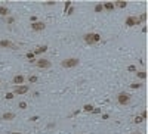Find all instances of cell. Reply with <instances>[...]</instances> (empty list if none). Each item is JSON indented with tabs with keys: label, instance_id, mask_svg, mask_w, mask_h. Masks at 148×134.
<instances>
[{
	"label": "cell",
	"instance_id": "cell-1",
	"mask_svg": "<svg viewBox=\"0 0 148 134\" xmlns=\"http://www.w3.org/2000/svg\"><path fill=\"white\" fill-rule=\"evenodd\" d=\"M80 63V60L77 58H68V59H64L61 60V66L62 68H74Z\"/></svg>",
	"mask_w": 148,
	"mask_h": 134
},
{
	"label": "cell",
	"instance_id": "cell-2",
	"mask_svg": "<svg viewBox=\"0 0 148 134\" xmlns=\"http://www.w3.org/2000/svg\"><path fill=\"white\" fill-rule=\"evenodd\" d=\"M117 102L120 103V105H127L129 102H130V94H127V93H118L117 94Z\"/></svg>",
	"mask_w": 148,
	"mask_h": 134
},
{
	"label": "cell",
	"instance_id": "cell-3",
	"mask_svg": "<svg viewBox=\"0 0 148 134\" xmlns=\"http://www.w3.org/2000/svg\"><path fill=\"white\" fill-rule=\"evenodd\" d=\"M51 60L49 59H39L36 62V66L37 68H40V69H47V68H51Z\"/></svg>",
	"mask_w": 148,
	"mask_h": 134
},
{
	"label": "cell",
	"instance_id": "cell-4",
	"mask_svg": "<svg viewBox=\"0 0 148 134\" xmlns=\"http://www.w3.org/2000/svg\"><path fill=\"white\" fill-rule=\"evenodd\" d=\"M124 24H126V27H135V25H139V21L136 16H127Z\"/></svg>",
	"mask_w": 148,
	"mask_h": 134
},
{
	"label": "cell",
	"instance_id": "cell-5",
	"mask_svg": "<svg viewBox=\"0 0 148 134\" xmlns=\"http://www.w3.org/2000/svg\"><path fill=\"white\" fill-rule=\"evenodd\" d=\"M45 28H46V24H45V22H39V21H37V22H34V24H31V30H33V31H37V32H39V31H43Z\"/></svg>",
	"mask_w": 148,
	"mask_h": 134
},
{
	"label": "cell",
	"instance_id": "cell-6",
	"mask_svg": "<svg viewBox=\"0 0 148 134\" xmlns=\"http://www.w3.org/2000/svg\"><path fill=\"white\" fill-rule=\"evenodd\" d=\"M30 90V87H27V86H18V87H15V93L13 94H25L27 91Z\"/></svg>",
	"mask_w": 148,
	"mask_h": 134
},
{
	"label": "cell",
	"instance_id": "cell-7",
	"mask_svg": "<svg viewBox=\"0 0 148 134\" xmlns=\"http://www.w3.org/2000/svg\"><path fill=\"white\" fill-rule=\"evenodd\" d=\"M0 47H9V49H16V46L10 40H0Z\"/></svg>",
	"mask_w": 148,
	"mask_h": 134
},
{
	"label": "cell",
	"instance_id": "cell-8",
	"mask_svg": "<svg viewBox=\"0 0 148 134\" xmlns=\"http://www.w3.org/2000/svg\"><path fill=\"white\" fill-rule=\"evenodd\" d=\"M24 75H15L13 77V80H12V83L13 84H16V86H22V83H24Z\"/></svg>",
	"mask_w": 148,
	"mask_h": 134
},
{
	"label": "cell",
	"instance_id": "cell-9",
	"mask_svg": "<svg viewBox=\"0 0 148 134\" xmlns=\"http://www.w3.org/2000/svg\"><path fill=\"white\" fill-rule=\"evenodd\" d=\"M47 46H46V44H43V46H39V47H36V50H34V52H33V53H34V55H42V53H45V52H47Z\"/></svg>",
	"mask_w": 148,
	"mask_h": 134
},
{
	"label": "cell",
	"instance_id": "cell-10",
	"mask_svg": "<svg viewBox=\"0 0 148 134\" xmlns=\"http://www.w3.org/2000/svg\"><path fill=\"white\" fill-rule=\"evenodd\" d=\"M13 118H15V114H12V112H4L2 115V119H4V121H12Z\"/></svg>",
	"mask_w": 148,
	"mask_h": 134
},
{
	"label": "cell",
	"instance_id": "cell-11",
	"mask_svg": "<svg viewBox=\"0 0 148 134\" xmlns=\"http://www.w3.org/2000/svg\"><path fill=\"white\" fill-rule=\"evenodd\" d=\"M83 40L87 43V44H93V38H92V32H87V34L83 35Z\"/></svg>",
	"mask_w": 148,
	"mask_h": 134
},
{
	"label": "cell",
	"instance_id": "cell-12",
	"mask_svg": "<svg viewBox=\"0 0 148 134\" xmlns=\"http://www.w3.org/2000/svg\"><path fill=\"white\" fill-rule=\"evenodd\" d=\"M102 6H104V9H107V10H113L114 8V2H105V3H102Z\"/></svg>",
	"mask_w": 148,
	"mask_h": 134
},
{
	"label": "cell",
	"instance_id": "cell-13",
	"mask_svg": "<svg viewBox=\"0 0 148 134\" xmlns=\"http://www.w3.org/2000/svg\"><path fill=\"white\" fill-rule=\"evenodd\" d=\"M114 6H117V8H120V9H124L126 6H127V2H126V0H120V2H116V3H114Z\"/></svg>",
	"mask_w": 148,
	"mask_h": 134
},
{
	"label": "cell",
	"instance_id": "cell-14",
	"mask_svg": "<svg viewBox=\"0 0 148 134\" xmlns=\"http://www.w3.org/2000/svg\"><path fill=\"white\" fill-rule=\"evenodd\" d=\"M25 58L30 59V63H34V62H36V55L33 53V52H28V53L25 55Z\"/></svg>",
	"mask_w": 148,
	"mask_h": 134
},
{
	"label": "cell",
	"instance_id": "cell-15",
	"mask_svg": "<svg viewBox=\"0 0 148 134\" xmlns=\"http://www.w3.org/2000/svg\"><path fill=\"white\" fill-rule=\"evenodd\" d=\"M92 38H93V44L99 43L101 41V34H98V32H92Z\"/></svg>",
	"mask_w": 148,
	"mask_h": 134
},
{
	"label": "cell",
	"instance_id": "cell-16",
	"mask_svg": "<svg viewBox=\"0 0 148 134\" xmlns=\"http://www.w3.org/2000/svg\"><path fill=\"white\" fill-rule=\"evenodd\" d=\"M0 15L2 16H8L9 15V9L6 6H0Z\"/></svg>",
	"mask_w": 148,
	"mask_h": 134
},
{
	"label": "cell",
	"instance_id": "cell-17",
	"mask_svg": "<svg viewBox=\"0 0 148 134\" xmlns=\"http://www.w3.org/2000/svg\"><path fill=\"white\" fill-rule=\"evenodd\" d=\"M136 77L141 78V80H145L147 78V72L145 71H136Z\"/></svg>",
	"mask_w": 148,
	"mask_h": 134
},
{
	"label": "cell",
	"instance_id": "cell-18",
	"mask_svg": "<svg viewBox=\"0 0 148 134\" xmlns=\"http://www.w3.org/2000/svg\"><path fill=\"white\" fill-rule=\"evenodd\" d=\"M142 122H144V118L141 115H136L133 118V124H142Z\"/></svg>",
	"mask_w": 148,
	"mask_h": 134
},
{
	"label": "cell",
	"instance_id": "cell-19",
	"mask_svg": "<svg viewBox=\"0 0 148 134\" xmlns=\"http://www.w3.org/2000/svg\"><path fill=\"white\" fill-rule=\"evenodd\" d=\"M83 110H85V112H92V110H93V106H92L90 103H86L83 106Z\"/></svg>",
	"mask_w": 148,
	"mask_h": 134
},
{
	"label": "cell",
	"instance_id": "cell-20",
	"mask_svg": "<svg viewBox=\"0 0 148 134\" xmlns=\"http://www.w3.org/2000/svg\"><path fill=\"white\" fill-rule=\"evenodd\" d=\"M141 87H144L141 83H132V84H130V88H133V90H138V88H141Z\"/></svg>",
	"mask_w": 148,
	"mask_h": 134
},
{
	"label": "cell",
	"instance_id": "cell-21",
	"mask_svg": "<svg viewBox=\"0 0 148 134\" xmlns=\"http://www.w3.org/2000/svg\"><path fill=\"white\" fill-rule=\"evenodd\" d=\"M104 10V6H102V3H96V6H95V12L96 13H99Z\"/></svg>",
	"mask_w": 148,
	"mask_h": 134
},
{
	"label": "cell",
	"instance_id": "cell-22",
	"mask_svg": "<svg viewBox=\"0 0 148 134\" xmlns=\"http://www.w3.org/2000/svg\"><path fill=\"white\" fill-rule=\"evenodd\" d=\"M28 81L31 83V84H33V83H37V81H39V77H37V75H30L28 77Z\"/></svg>",
	"mask_w": 148,
	"mask_h": 134
},
{
	"label": "cell",
	"instance_id": "cell-23",
	"mask_svg": "<svg viewBox=\"0 0 148 134\" xmlns=\"http://www.w3.org/2000/svg\"><path fill=\"white\" fill-rule=\"evenodd\" d=\"M64 4H65V8H64V12H65V13H67V10H68V9L71 8V4H73V3H71V2H70V0H68V2H65Z\"/></svg>",
	"mask_w": 148,
	"mask_h": 134
},
{
	"label": "cell",
	"instance_id": "cell-24",
	"mask_svg": "<svg viewBox=\"0 0 148 134\" xmlns=\"http://www.w3.org/2000/svg\"><path fill=\"white\" fill-rule=\"evenodd\" d=\"M13 96H15L13 93H6V94H4V99H6V100H12Z\"/></svg>",
	"mask_w": 148,
	"mask_h": 134
},
{
	"label": "cell",
	"instance_id": "cell-25",
	"mask_svg": "<svg viewBox=\"0 0 148 134\" xmlns=\"http://www.w3.org/2000/svg\"><path fill=\"white\" fill-rule=\"evenodd\" d=\"M138 21H139V24H141V22H145L147 21V13H142L141 18H138Z\"/></svg>",
	"mask_w": 148,
	"mask_h": 134
},
{
	"label": "cell",
	"instance_id": "cell-26",
	"mask_svg": "<svg viewBox=\"0 0 148 134\" xmlns=\"http://www.w3.org/2000/svg\"><path fill=\"white\" fill-rule=\"evenodd\" d=\"M13 22H15V18H13V16H9V18H8V25H12Z\"/></svg>",
	"mask_w": 148,
	"mask_h": 134
},
{
	"label": "cell",
	"instance_id": "cell-27",
	"mask_svg": "<svg viewBox=\"0 0 148 134\" xmlns=\"http://www.w3.org/2000/svg\"><path fill=\"white\" fill-rule=\"evenodd\" d=\"M127 71H129V72H136V66H135V65H130L129 68H127Z\"/></svg>",
	"mask_w": 148,
	"mask_h": 134
},
{
	"label": "cell",
	"instance_id": "cell-28",
	"mask_svg": "<svg viewBox=\"0 0 148 134\" xmlns=\"http://www.w3.org/2000/svg\"><path fill=\"white\" fill-rule=\"evenodd\" d=\"M18 106H19V109H25V108H27V103H25V102H19Z\"/></svg>",
	"mask_w": 148,
	"mask_h": 134
},
{
	"label": "cell",
	"instance_id": "cell-29",
	"mask_svg": "<svg viewBox=\"0 0 148 134\" xmlns=\"http://www.w3.org/2000/svg\"><path fill=\"white\" fill-rule=\"evenodd\" d=\"M92 114H95V115L101 114V109H99V108H93V110H92Z\"/></svg>",
	"mask_w": 148,
	"mask_h": 134
},
{
	"label": "cell",
	"instance_id": "cell-30",
	"mask_svg": "<svg viewBox=\"0 0 148 134\" xmlns=\"http://www.w3.org/2000/svg\"><path fill=\"white\" fill-rule=\"evenodd\" d=\"M43 4H46V6H53V4H56V2H53V0H52V2H45Z\"/></svg>",
	"mask_w": 148,
	"mask_h": 134
},
{
	"label": "cell",
	"instance_id": "cell-31",
	"mask_svg": "<svg viewBox=\"0 0 148 134\" xmlns=\"http://www.w3.org/2000/svg\"><path fill=\"white\" fill-rule=\"evenodd\" d=\"M30 22H31V24L37 22V16H30Z\"/></svg>",
	"mask_w": 148,
	"mask_h": 134
},
{
	"label": "cell",
	"instance_id": "cell-32",
	"mask_svg": "<svg viewBox=\"0 0 148 134\" xmlns=\"http://www.w3.org/2000/svg\"><path fill=\"white\" fill-rule=\"evenodd\" d=\"M141 116H142V118H144V121L147 119V110H142V112H141Z\"/></svg>",
	"mask_w": 148,
	"mask_h": 134
},
{
	"label": "cell",
	"instance_id": "cell-33",
	"mask_svg": "<svg viewBox=\"0 0 148 134\" xmlns=\"http://www.w3.org/2000/svg\"><path fill=\"white\" fill-rule=\"evenodd\" d=\"M67 13H68V16H70V15H73V13H74V8H70V9L67 10Z\"/></svg>",
	"mask_w": 148,
	"mask_h": 134
},
{
	"label": "cell",
	"instance_id": "cell-34",
	"mask_svg": "<svg viewBox=\"0 0 148 134\" xmlns=\"http://www.w3.org/2000/svg\"><path fill=\"white\" fill-rule=\"evenodd\" d=\"M101 118H102V119H108V118H110V115H108V114H102V115H101Z\"/></svg>",
	"mask_w": 148,
	"mask_h": 134
},
{
	"label": "cell",
	"instance_id": "cell-35",
	"mask_svg": "<svg viewBox=\"0 0 148 134\" xmlns=\"http://www.w3.org/2000/svg\"><path fill=\"white\" fill-rule=\"evenodd\" d=\"M37 119H39V116H31L30 118V121H37Z\"/></svg>",
	"mask_w": 148,
	"mask_h": 134
},
{
	"label": "cell",
	"instance_id": "cell-36",
	"mask_svg": "<svg viewBox=\"0 0 148 134\" xmlns=\"http://www.w3.org/2000/svg\"><path fill=\"white\" fill-rule=\"evenodd\" d=\"M133 134H142V133H139V131H136V133H133Z\"/></svg>",
	"mask_w": 148,
	"mask_h": 134
},
{
	"label": "cell",
	"instance_id": "cell-37",
	"mask_svg": "<svg viewBox=\"0 0 148 134\" xmlns=\"http://www.w3.org/2000/svg\"><path fill=\"white\" fill-rule=\"evenodd\" d=\"M12 134H22V133H12Z\"/></svg>",
	"mask_w": 148,
	"mask_h": 134
}]
</instances>
